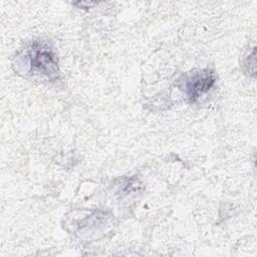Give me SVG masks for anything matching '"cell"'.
Segmentation results:
<instances>
[{
	"mask_svg": "<svg viewBox=\"0 0 257 257\" xmlns=\"http://www.w3.org/2000/svg\"><path fill=\"white\" fill-rule=\"evenodd\" d=\"M29 71L45 75L51 80L59 76V68L53 49L45 42H34L25 50Z\"/></svg>",
	"mask_w": 257,
	"mask_h": 257,
	"instance_id": "1",
	"label": "cell"
},
{
	"mask_svg": "<svg viewBox=\"0 0 257 257\" xmlns=\"http://www.w3.org/2000/svg\"><path fill=\"white\" fill-rule=\"evenodd\" d=\"M216 82V74L212 69L205 68L195 70L185 76L180 85L187 98L191 102L197 101L202 95L207 93Z\"/></svg>",
	"mask_w": 257,
	"mask_h": 257,
	"instance_id": "2",
	"label": "cell"
}]
</instances>
